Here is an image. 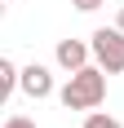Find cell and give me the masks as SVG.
Returning <instances> with one entry per match:
<instances>
[{
    "label": "cell",
    "mask_w": 124,
    "mask_h": 128,
    "mask_svg": "<svg viewBox=\"0 0 124 128\" xmlns=\"http://www.w3.org/2000/svg\"><path fill=\"white\" fill-rule=\"evenodd\" d=\"M58 102L67 106V110H98V106L106 102V71H102L98 62L71 71V80L58 88Z\"/></svg>",
    "instance_id": "6da1fadb"
},
{
    "label": "cell",
    "mask_w": 124,
    "mask_h": 128,
    "mask_svg": "<svg viewBox=\"0 0 124 128\" xmlns=\"http://www.w3.org/2000/svg\"><path fill=\"white\" fill-rule=\"evenodd\" d=\"M89 44H93V62H98L106 75H120L124 71V31L120 26H98V31L89 36Z\"/></svg>",
    "instance_id": "7a4b0ae2"
},
{
    "label": "cell",
    "mask_w": 124,
    "mask_h": 128,
    "mask_svg": "<svg viewBox=\"0 0 124 128\" xmlns=\"http://www.w3.org/2000/svg\"><path fill=\"white\" fill-rule=\"evenodd\" d=\"M53 58H58L62 71H80V66H89V58H93V44L89 40H58V49H53Z\"/></svg>",
    "instance_id": "3957f363"
},
{
    "label": "cell",
    "mask_w": 124,
    "mask_h": 128,
    "mask_svg": "<svg viewBox=\"0 0 124 128\" xmlns=\"http://www.w3.org/2000/svg\"><path fill=\"white\" fill-rule=\"evenodd\" d=\"M22 93L31 97V102H44V97H53V71H49V66H40V62L22 66Z\"/></svg>",
    "instance_id": "277c9868"
},
{
    "label": "cell",
    "mask_w": 124,
    "mask_h": 128,
    "mask_svg": "<svg viewBox=\"0 0 124 128\" xmlns=\"http://www.w3.org/2000/svg\"><path fill=\"white\" fill-rule=\"evenodd\" d=\"M22 88V71L13 66V58H0V102H9Z\"/></svg>",
    "instance_id": "5b68a950"
},
{
    "label": "cell",
    "mask_w": 124,
    "mask_h": 128,
    "mask_svg": "<svg viewBox=\"0 0 124 128\" xmlns=\"http://www.w3.org/2000/svg\"><path fill=\"white\" fill-rule=\"evenodd\" d=\"M84 128H124L115 115H102V110H84Z\"/></svg>",
    "instance_id": "8992f818"
},
{
    "label": "cell",
    "mask_w": 124,
    "mask_h": 128,
    "mask_svg": "<svg viewBox=\"0 0 124 128\" xmlns=\"http://www.w3.org/2000/svg\"><path fill=\"white\" fill-rule=\"evenodd\" d=\"M5 128H36V119H27V115H9V119H5Z\"/></svg>",
    "instance_id": "52a82bcc"
},
{
    "label": "cell",
    "mask_w": 124,
    "mask_h": 128,
    "mask_svg": "<svg viewBox=\"0 0 124 128\" xmlns=\"http://www.w3.org/2000/svg\"><path fill=\"white\" fill-rule=\"evenodd\" d=\"M71 4H75V9H80V13H93V9H102L106 0H71Z\"/></svg>",
    "instance_id": "ba28073f"
},
{
    "label": "cell",
    "mask_w": 124,
    "mask_h": 128,
    "mask_svg": "<svg viewBox=\"0 0 124 128\" xmlns=\"http://www.w3.org/2000/svg\"><path fill=\"white\" fill-rule=\"evenodd\" d=\"M115 26H120V31H124V9H120V18H115Z\"/></svg>",
    "instance_id": "9c48e42d"
}]
</instances>
